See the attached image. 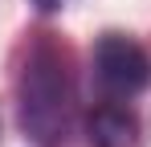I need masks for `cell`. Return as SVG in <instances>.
<instances>
[{
	"mask_svg": "<svg viewBox=\"0 0 151 147\" xmlns=\"http://www.w3.org/2000/svg\"><path fill=\"white\" fill-rule=\"evenodd\" d=\"M74 82H70V61L65 49L41 37L29 49L21 78H17V119L21 131L37 147H65L74 131Z\"/></svg>",
	"mask_w": 151,
	"mask_h": 147,
	"instance_id": "1",
	"label": "cell"
},
{
	"mask_svg": "<svg viewBox=\"0 0 151 147\" xmlns=\"http://www.w3.org/2000/svg\"><path fill=\"white\" fill-rule=\"evenodd\" d=\"M90 74L98 82L102 98L131 102L151 86V53L127 33H102L90 57Z\"/></svg>",
	"mask_w": 151,
	"mask_h": 147,
	"instance_id": "2",
	"label": "cell"
},
{
	"mask_svg": "<svg viewBox=\"0 0 151 147\" xmlns=\"http://www.w3.org/2000/svg\"><path fill=\"white\" fill-rule=\"evenodd\" d=\"M135 135H139V119L127 110V102L114 98H102L86 119L90 147H135Z\"/></svg>",
	"mask_w": 151,
	"mask_h": 147,
	"instance_id": "3",
	"label": "cell"
},
{
	"mask_svg": "<svg viewBox=\"0 0 151 147\" xmlns=\"http://www.w3.org/2000/svg\"><path fill=\"white\" fill-rule=\"evenodd\" d=\"M33 4H37V8H41V12H57V8H61V4H65V0H33Z\"/></svg>",
	"mask_w": 151,
	"mask_h": 147,
	"instance_id": "4",
	"label": "cell"
}]
</instances>
